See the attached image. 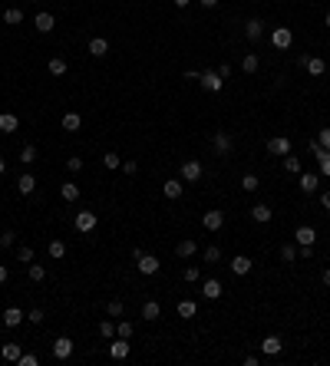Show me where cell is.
<instances>
[{"label":"cell","mask_w":330,"mask_h":366,"mask_svg":"<svg viewBox=\"0 0 330 366\" xmlns=\"http://www.w3.org/2000/svg\"><path fill=\"white\" fill-rule=\"evenodd\" d=\"M73 224H76V231H83V234H93L96 224H99V218H96V211H76Z\"/></svg>","instance_id":"cell-1"},{"label":"cell","mask_w":330,"mask_h":366,"mask_svg":"<svg viewBox=\"0 0 330 366\" xmlns=\"http://www.w3.org/2000/svg\"><path fill=\"white\" fill-rule=\"evenodd\" d=\"M132 254H136V264H139V274H145V277H149V274H156L159 271V257H152V254H145V251H132Z\"/></svg>","instance_id":"cell-2"},{"label":"cell","mask_w":330,"mask_h":366,"mask_svg":"<svg viewBox=\"0 0 330 366\" xmlns=\"http://www.w3.org/2000/svg\"><path fill=\"white\" fill-rule=\"evenodd\" d=\"M201 162L198 159H188V162H182V181H188V185H195V181L201 178Z\"/></svg>","instance_id":"cell-3"},{"label":"cell","mask_w":330,"mask_h":366,"mask_svg":"<svg viewBox=\"0 0 330 366\" xmlns=\"http://www.w3.org/2000/svg\"><path fill=\"white\" fill-rule=\"evenodd\" d=\"M198 83H201V89H208V93H221V86H224V80L218 76V69H205Z\"/></svg>","instance_id":"cell-4"},{"label":"cell","mask_w":330,"mask_h":366,"mask_svg":"<svg viewBox=\"0 0 330 366\" xmlns=\"http://www.w3.org/2000/svg\"><path fill=\"white\" fill-rule=\"evenodd\" d=\"M291 43H294V33L287 30V27H274V30H271V46H277V50H287Z\"/></svg>","instance_id":"cell-5"},{"label":"cell","mask_w":330,"mask_h":366,"mask_svg":"<svg viewBox=\"0 0 330 366\" xmlns=\"http://www.w3.org/2000/svg\"><path fill=\"white\" fill-rule=\"evenodd\" d=\"M53 356L56 360H69V356H73V340H69V336H56L53 340Z\"/></svg>","instance_id":"cell-6"},{"label":"cell","mask_w":330,"mask_h":366,"mask_svg":"<svg viewBox=\"0 0 330 366\" xmlns=\"http://www.w3.org/2000/svg\"><path fill=\"white\" fill-rule=\"evenodd\" d=\"M268 152H271V155H281V159H284L287 152H291V139H287V136H274V139H268Z\"/></svg>","instance_id":"cell-7"},{"label":"cell","mask_w":330,"mask_h":366,"mask_svg":"<svg viewBox=\"0 0 330 366\" xmlns=\"http://www.w3.org/2000/svg\"><path fill=\"white\" fill-rule=\"evenodd\" d=\"M281 350H284V343H281V336L268 333V336H264V340H261V353H264V356H277Z\"/></svg>","instance_id":"cell-8"},{"label":"cell","mask_w":330,"mask_h":366,"mask_svg":"<svg viewBox=\"0 0 330 366\" xmlns=\"http://www.w3.org/2000/svg\"><path fill=\"white\" fill-rule=\"evenodd\" d=\"M300 63L307 66V73H311V76H324V73H327V63H324V56H304Z\"/></svg>","instance_id":"cell-9"},{"label":"cell","mask_w":330,"mask_h":366,"mask_svg":"<svg viewBox=\"0 0 330 366\" xmlns=\"http://www.w3.org/2000/svg\"><path fill=\"white\" fill-rule=\"evenodd\" d=\"M212 145H215V152H218L221 159H224V155H231V136H228V132H215Z\"/></svg>","instance_id":"cell-10"},{"label":"cell","mask_w":330,"mask_h":366,"mask_svg":"<svg viewBox=\"0 0 330 366\" xmlns=\"http://www.w3.org/2000/svg\"><path fill=\"white\" fill-rule=\"evenodd\" d=\"M195 251H198V241H195V238H182V241L175 244V254L179 257H195Z\"/></svg>","instance_id":"cell-11"},{"label":"cell","mask_w":330,"mask_h":366,"mask_svg":"<svg viewBox=\"0 0 330 366\" xmlns=\"http://www.w3.org/2000/svg\"><path fill=\"white\" fill-rule=\"evenodd\" d=\"M201 224H205L208 231H218L224 224V211H205V215H201Z\"/></svg>","instance_id":"cell-12"},{"label":"cell","mask_w":330,"mask_h":366,"mask_svg":"<svg viewBox=\"0 0 330 366\" xmlns=\"http://www.w3.org/2000/svg\"><path fill=\"white\" fill-rule=\"evenodd\" d=\"M251 257H244V254H238V257H231V274H235V277H244V274L251 271Z\"/></svg>","instance_id":"cell-13"},{"label":"cell","mask_w":330,"mask_h":366,"mask_svg":"<svg viewBox=\"0 0 330 366\" xmlns=\"http://www.w3.org/2000/svg\"><path fill=\"white\" fill-rule=\"evenodd\" d=\"M317 188H320V175H311V172H300V192H304V195H314V192H317Z\"/></svg>","instance_id":"cell-14"},{"label":"cell","mask_w":330,"mask_h":366,"mask_svg":"<svg viewBox=\"0 0 330 366\" xmlns=\"http://www.w3.org/2000/svg\"><path fill=\"white\" fill-rule=\"evenodd\" d=\"M33 27H37V33H50L53 27H56L53 13H37V17H33Z\"/></svg>","instance_id":"cell-15"},{"label":"cell","mask_w":330,"mask_h":366,"mask_svg":"<svg viewBox=\"0 0 330 366\" xmlns=\"http://www.w3.org/2000/svg\"><path fill=\"white\" fill-rule=\"evenodd\" d=\"M244 37H248V40H261L264 37V23H261V20H248V23H244Z\"/></svg>","instance_id":"cell-16"},{"label":"cell","mask_w":330,"mask_h":366,"mask_svg":"<svg viewBox=\"0 0 330 366\" xmlns=\"http://www.w3.org/2000/svg\"><path fill=\"white\" fill-rule=\"evenodd\" d=\"M182 192H185V181H182V178H168L165 181V198H182Z\"/></svg>","instance_id":"cell-17"},{"label":"cell","mask_w":330,"mask_h":366,"mask_svg":"<svg viewBox=\"0 0 330 366\" xmlns=\"http://www.w3.org/2000/svg\"><path fill=\"white\" fill-rule=\"evenodd\" d=\"M201 294H205L208 300H218L221 294H224V287H221V280H205L201 284Z\"/></svg>","instance_id":"cell-18"},{"label":"cell","mask_w":330,"mask_h":366,"mask_svg":"<svg viewBox=\"0 0 330 366\" xmlns=\"http://www.w3.org/2000/svg\"><path fill=\"white\" fill-rule=\"evenodd\" d=\"M33 188H37V178H33L30 172H23V175L17 178V192H20V195H33Z\"/></svg>","instance_id":"cell-19"},{"label":"cell","mask_w":330,"mask_h":366,"mask_svg":"<svg viewBox=\"0 0 330 366\" xmlns=\"http://www.w3.org/2000/svg\"><path fill=\"white\" fill-rule=\"evenodd\" d=\"M23 320H27V317H23L20 307H7V310H4V323H7V327H20Z\"/></svg>","instance_id":"cell-20"},{"label":"cell","mask_w":330,"mask_h":366,"mask_svg":"<svg viewBox=\"0 0 330 366\" xmlns=\"http://www.w3.org/2000/svg\"><path fill=\"white\" fill-rule=\"evenodd\" d=\"M159 317H162V307H159V300H145L142 304V320H159Z\"/></svg>","instance_id":"cell-21"},{"label":"cell","mask_w":330,"mask_h":366,"mask_svg":"<svg viewBox=\"0 0 330 366\" xmlns=\"http://www.w3.org/2000/svg\"><path fill=\"white\" fill-rule=\"evenodd\" d=\"M86 50H89V56H106V53H109V40L93 37V40H89V46H86Z\"/></svg>","instance_id":"cell-22"},{"label":"cell","mask_w":330,"mask_h":366,"mask_svg":"<svg viewBox=\"0 0 330 366\" xmlns=\"http://www.w3.org/2000/svg\"><path fill=\"white\" fill-rule=\"evenodd\" d=\"M109 356H112V360H125V356H129V343L119 336L116 343H109Z\"/></svg>","instance_id":"cell-23"},{"label":"cell","mask_w":330,"mask_h":366,"mask_svg":"<svg viewBox=\"0 0 330 366\" xmlns=\"http://www.w3.org/2000/svg\"><path fill=\"white\" fill-rule=\"evenodd\" d=\"M20 129V119L13 112H0V132H17Z\"/></svg>","instance_id":"cell-24"},{"label":"cell","mask_w":330,"mask_h":366,"mask_svg":"<svg viewBox=\"0 0 330 366\" xmlns=\"http://www.w3.org/2000/svg\"><path fill=\"white\" fill-rule=\"evenodd\" d=\"M20 353H23V350H20V343H4V350H0V356H4L7 363H17Z\"/></svg>","instance_id":"cell-25"},{"label":"cell","mask_w":330,"mask_h":366,"mask_svg":"<svg viewBox=\"0 0 330 366\" xmlns=\"http://www.w3.org/2000/svg\"><path fill=\"white\" fill-rule=\"evenodd\" d=\"M294 238H297V244H314V241H317V231H314V228H307V224H300Z\"/></svg>","instance_id":"cell-26"},{"label":"cell","mask_w":330,"mask_h":366,"mask_svg":"<svg viewBox=\"0 0 330 366\" xmlns=\"http://www.w3.org/2000/svg\"><path fill=\"white\" fill-rule=\"evenodd\" d=\"M195 313H198V304H195V300H179V317L182 320H192Z\"/></svg>","instance_id":"cell-27"},{"label":"cell","mask_w":330,"mask_h":366,"mask_svg":"<svg viewBox=\"0 0 330 366\" xmlns=\"http://www.w3.org/2000/svg\"><path fill=\"white\" fill-rule=\"evenodd\" d=\"M314 155H317V168H320V175H324V178H330V152H327V149H317Z\"/></svg>","instance_id":"cell-28"},{"label":"cell","mask_w":330,"mask_h":366,"mask_svg":"<svg viewBox=\"0 0 330 366\" xmlns=\"http://www.w3.org/2000/svg\"><path fill=\"white\" fill-rule=\"evenodd\" d=\"M4 23H10V27L23 23V10H20V7H7L4 10Z\"/></svg>","instance_id":"cell-29"},{"label":"cell","mask_w":330,"mask_h":366,"mask_svg":"<svg viewBox=\"0 0 330 366\" xmlns=\"http://www.w3.org/2000/svg\"><path fill=\"white\" fill-rule=\"evenodd\" d=\"M27 277H30L33 284H43V280H46V267L43 264H30V267H27Z\"/></svg>","instance_id":"cell-30"},{"label":"cell","mask_w":330,"mask_h":366,"mask_svg":"<svg viewBox=\"0 0 330 366\" xmlns=\"http://www.w3.org/2000/svg\"><path fill=\"white\" fill-rule=\"evenodd\" d=\"M60 195H63V201H76L80 198V185H76V181H66V185H60Z\"/></svg>","instance_id":"cell-31"},{"label":"cell","mask_w":330,"mask_h":366,"mask_svg":"<svg viewBox=\"0 0 330 366\" xmlns=\"http://www.w3.org/2000/svg\"><path fill=\"white\" fill-rule=\"evenodd\" d=\"M284 172H291V175H300V172H304V165H300V159L287 152V155H284Z\"/></svg>","instance_id":"cell-32"},{"label":"cell","mask_w":330,"mask_h":366,"mask_svg":"<svg viewBox=\"0 0 330 366\" xmlns=\"http://www.w3.org/2000/svg\"><path fill=\"white\" fill-rule=\"evenodd\" d=\"M251 218H255L258 224H268L271 221V208L268 205H255V208H251Z\"/></svg>","instance_id":"cell-33"},{"label":"cell","mask_w":330,"mask_h":366,"mask_svg":"<svg viewBox=\"0 0 330 366\" xmlns=\"http://www.w3.org/2000/svg\"><path fill=\"white\" fill-rule=\"evenodd\" d=\"M83 125V119L76 116V112H66V116H63V132H76Z\"/></svg>","instance_id":"cell-34"},{"label":"cell","mask_w":330,"mask_h":366,"mask_svg":"<svg viewBox=\"0 0 330 366\" xmlns=\"http://www.w3.org/2000/svg\"><path fill=\"white\" fill-rule=\"evenodd\" d=\"M258 66H261V60H258L255 53H244V60H241V69H244V73H258Z\"/></svg>","instance_id":"cell-35"},{"label":"cell","mask_w":330,"mask_h":366,"mask_svg":"<svg viewBox=\"0 0 330 366\" xmlns=\"http://www.w3.org/2000/svg\"><path fill=\"white\" fill-rule=\"evenodd\" d=\"M281 261H284V264L297 261V244H284V248H281Z\"/></svg>","instance_id":"cell-36"},{"label":"cell","mask_w":330,"mask_h":366,"mask_svg":"<svg viewBox=\"0 0 330 366\" xmlns=\"http://www.w3.org/2000/svg\"><path fill=\"white\" fill-rule=\"evenodd\" d=\"M66 69H69V66H66V60H63V56H53V60H50V73H53V76H63Z\"/></svg>","instance_id":"cell-37"},{"label":"cell","mask_w":330,"mask_h":366,"mask_svg":"<svg viewBox=\"0 0 330 366\" xmlns=\"http://www.w3.org/2000/svg\"><path fill=\"white\" fill-rule=\"evenodd\" d=\"M103 165H106L109 172H116V168H122V159H119L116 152H106V155H103Z\"/></svg>","instance_id":"cell-38"},{"label":"cell","mask_w":330,"mask_h":366,"mask_svg":"<svg viewBox=\"0 0 330 366\" xmlns=\"http://www.w3.org/2000/svg\"><path fill=\"white\" fill-rule=\"evenodd\" d=\"M46 251H50V257H53V261L66 257V244H63V241H50V248H46Z\"/></svg>","instance_id":"cell-39"},{"label":"cell","mask_w":330,"mask_h":366,"mask_svg":"<svg viewBox=\"0 0 330 366\" xmlns=\"http://www.w3.org/2000/svg\"><path fill=\"white\" fill-rule=\"evenodd\" d=\"M241 188H244V192H258V188H261V181H258V175H244V178H241Z\"/></svg>","instance_id":"cell-40"},{"label":"cell","mask_w":330,"mask_h":366,"mask_svg":"<svg viewBox=\"0 0 330 366\" xmlns=\"http://www.w3.org/2000/svg\"><path fill=\"white\" fill-rule=\"evenodd\" d=\"M20 162H23V165H33V162H37V149H33V145H23V149H20Z\"/></svg>","instance_id":"cell-41"},{"label":"cell","mask_w":330,"mask_h":366,"mask_svg":"<svg viewBox=\"0 0 330 366\" xmlns=\"http://www.w3.org/2000/svg\"><path fill=\"white\" fill-rule=\"evenodd\" d=\"M182 277H185L188 284H198V280H201V271H198V267L192 264V267H185V274H182Z\"/></svg>","instance_id":"cell-42"},{"label":"cell","mask_w":330,"mask_h":366,"mask_svg":"<svg viewBox=\"0 0 330 366\" xmlns=\"http://www.w3.org/2000/svg\"><path fill=\"white\" fill-rule=\"evenodd\" d=\"M205 261H208V264L221 261V248H218V244H212V248H205Z\"/></svg>","instance_id":"cell-43"},{"label":"cell","mask_w":330,"mask_h":366,"mask_svg":"<svg viewBox=\"0 0 330 366\" xmlns=\"http://www.w3.org/2000/svg\"><path fill=\"white\" fill-rule=\"evenodd\" d=\"M17 261L30 264V261H33V248H27V244H23V248H17Z\"/></svg>","instance_id":"cell-44"},{"label":"cell","mask_w":330,"mask_h":366,"mask_svg":"<svg viewBox=\"0 0 330 366\" xmlns=\"http://www.w3.org/2000/svg\"><path fill=\"white\" fill-rule=\"evenodd\" d=\"M122 310H125L122 300H109V307H106V313H109V317H122Z\"/></svg>","instance_id":"cell-45"},{"label":"cell","mask_w":330,"mask_h":366,"mask_svg":"<svg viewBox=\"0 0 330 366\" xmlns=\"http://www.w3.org/2000/svg\"><path fill=\"white\" fill-rule=\"evenodd\" d=\"M20 366H40V360H37V353H20V360H17Z\"/></svg>","instance_id":"cell-46"},{"label":"cell","mask_w":330,"mask_h":366,"mask_svg":"<svg viewBox=\"0 0 330 366\" xmlns=\"http://www.w3.org/2000/svg\"><path fill=\"white\" fill-rule=\"evenodd\" d=\"M116 333L122 336V340H129V336H132V323H129V320H122V323L116 327Z\"/></svg>","instance_id":"cell-47"},{"label":"cell","mask_w":330,"mask_h":366,"mask_svg":"<svg viewBox=\"0 0 330 366\" xmlns=\"http://www.w3.org/2000/svg\"><path fill=\"white\" fill-rule=\"evenodd\" d=\"M13 241H17L13 231H4V234H0V248H13Z\"/></svg>","instance_id":"cell-48"},{"label":"cell","mask_w":330,"mask_h":366,"mask_svg":"<svg viewBox=\"0 0 330 366\" xmlns=\"http://www.w3.org/2000/svg\"><path fill=\"white\" fill-rule=\"evenodd\" d=\"M27 320H30V323H43V310H40V307H33V310L27 313Z\"/></svg>","instance_id":"cell-49"},{"label":"cell","mask_w":330,"mask_h":366,"mask_svg":"<svg viewBox=\"0 0 330 366\" xmlns=\"http://www.w3.org/2000/svg\"><path fill=\"white\" fill-rule=\"evenodd\" d=\"M317 142H320V149H327V152H330V129L320 132V136H317Z\"/></svg>","instance_id":"cell-50"},{"label":"cell","mask_w":330,"mask_h":366,"mask_svg":"<svg viewBox=\"0 0 330 366\" xmlns=\"http://www.w3.org/2000/svg\"><path fill=\"white\" fill-rule=\"evenodd\" d=\"M122 172H125V175H136V172H139V162H132V159L122 162Z\"/></svg>","instance_id":"cell-51"},{"label":"cell","mask_w":330,"mask_h":366,"mask_svg":"<svg viewBox=\"0 0 330 366\" xmlns=\"http://www.w3.org/2000/svg\"><path fill=\"white\" fill-rule=\"evenodd\" d=\"M66 168H69V172H80V168H83V159H66Z\"/></svg>","instance_id":"cell-52"},{"label":"cell","mask_w":330,"mask_h":366,"mask_svg":"<svg viewBox=\"0 0 330 366\" xmlns=\"http://www.w3.org/2000/svg\"><path fill=\"white\" fill-rule=\"evenodd\" d=\"M99 333H103V336H112V320H103V323H99Z\"/></svg>","instance_id":"cell-53"},{"label":"cell","mask_w":330,"mask_h":366,"mask_svg":"<svg viewBox=\"0 0 330 366\" xmlns=\"http://www.w3.org/2000/svg\"><path fill=\"white\" fill-rule=\"evenodd\" d=\"M218 76H221V80H228V76H231V66H228V63H221V66H218Z\"/></svg>","instance_id":"cell-54"},{"label":"cell","mask_w":330,"mask_h":366,"mask_svg":"<svg viewBox=\"0 0 330 366\" xmlns=\"http://www.w3.org/2000/svg\"><path fill=\"white\" fill-rule=\"evenodd\" d=\"M7 277H10V267L0 264V284H7Z\"/></svg>","instance_id":"cell-55"},{"label":"cell","mask_w":330,"mask_h":366,"mask_svg":"<svg viewBox=\"0 0 330 366\" xmlns=\"http://www.w3.org/2000/svg\"><path fill=\"white\" fill-rule=\"evenodd\" d=\"M320 205H324L330 211V192H320Z\"/></svg>","instance_id":"cell-56"},{"label":"cell","mask_w":330,"mask_h":366,"mask_svg":"<svg viewBox=\"0 0 330 366\" xmlns=\"http://www.w3.org/2000/svg\"><path fill=\"white\" fill-rule=\"evenodd\" d=\"M201 7H205V10H212V7H218V0H198Z\"/></svg>","instance_id":"cell-57"},{"label":"cell","mask_w":330,"mask_h":366,"mask_svg":"<svg viewBox=\"0 0 330 366\" xmlns=\"http://www.w3.org/2000/svg\"><path fill=\"white\" fill-rule=\"evenodd\" d=\"M320 280H324V287H330V267H324V274H320Z\"/></svg>","instance_id":"cell-58"},{"label":"cell","mask_w":330,"mask_h":366,"mask_svg":"<svg viewBox=\"0 0 330 366\" xmlns=\"http://www.w3.org/2000/svg\"><path fill=\"white\" fill-rule=\"evenodd\" d=\"M172 4H175V7H188V4H192V0H172Z\"/></svg>","instance_id":"cell-59"},{"label":"cell","mask_w":330,"mask_h":366,"mask_svg":"<svg viewBox=\"0 0 330 366\" xmlns=\"http://www.w3.org/2000/svg\"><path fill=\"white\" fill-rule=\"evenodd\" d=\"M4 172H7V162H4V159H0V175H4Z\"/></svg>","instance_id":"cell-60"},{"label":"cell","mask_w":330,"mask_h":366,"mask_svg":"<svg viewBox=\"0 0 330 366\" xmlns=\"http://www.w3.org/2000/svg\"><path fill=\"white\" fill-rule=\"evenodd\" d=\"M324 27H327V30H330V13H327V17H324Z\"/></svg>","instance_id":"cell-61"}]
</instances>
